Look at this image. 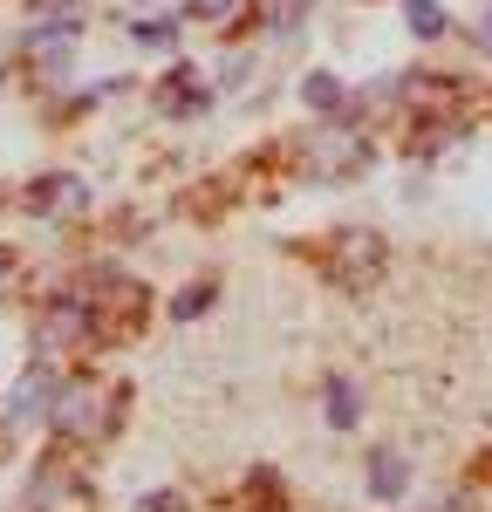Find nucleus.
<instances>
[{
  "instance_id": "f257e3e1",
  "label": "nucleus",
  "mask_w": 492,
  "mask_h": 512,
  "mask_svg": "<svg viewBox=\"0 0 492 512\" xmlns=\"http://www.w3.org/2000/svg\"><path fill=\"white\" fill-rule=\"evenodd\" d=\"M130 410H137V390H130V376H103V369H62V383H55V403H48V424L41 431L55 437H76L89 451H103V444H117L123 424H130Z\"/></svg>"
},
{
  "instance_id": "f03ea898",
  "label": "nucleus",
  "mask_w": 492,
  "mask_h": 512,
  "mask_svg": "<svg viewBox=\"0 0 492 512\" xmlns=\"http://www.w3.org/2000/svg\"><path fill=\"white\" fill-rule=\"evenodd\" d=\"M328 287H342V294H369L376 280L390 274V239L376 233V226H328V233L301 239L294 246Z\"/></svg>"
},
{
  "instance_id": "7ed1b4c3",
  "label": "nucleus",
  "mask_w": 492,
  "mask_h": 512,
  "mask_svg": "<svg viewBox=\"0 0 492 512\" xmlns=\"http://www.w3.org/2000/svg\"><path fill=\"white\" fill-rule=\"evenodd\" d=\"M82 301L96 308V335H103V349H123V342H137L144 328H151V315H158V294L144 287L137 274H123V267H89V274L69 280Z\"/></svg>"
},
{
  "instance_id": "20e7f679",
  "label": "nucleus",
  "mask_w": 492,
  "mask_h": 512,
  "mask_svg": "<svg viewBox=\"0 0 492 512\" xmlns=\"http://www.w3.org/2000/svg\"><path fill=\"white\" fill-rule=\"evenodd\" d=\"M96 349H103V335H96V308L82 301L76 287H62V294L35 315V328H28V355L55 362V369H76V362H89Z\"/></svg>"
},
{
  "instance_id": "39448f33",
  "label": "nucleus",
  "mask_w": 492,
  "mask_h": 512,
  "mask_svg": "<svg viewBox=\"0 0 492 512\" xmlns=\"http://www.w3.org/2000/svg\"><path fill=\"white\" fill-rule=\"evenodd\" d=\"M21 212L28 219H76V212H89V185L76 171H35L21 185Z\"/></svg>"
},
{
  "instance_id": "423d86ee",
  "label": "nucleus",
  "mask_w": 492,
  "mask_h": 512,
  "mask_svg": "<svg viewBox=\"0 0 492 512\" xmlns=\"http://www.w3.org/2000/svg\"><path fill=\"white\" fill-rule=\"evenodd\" d=\"M363 492L376 506H404L410 499V458L397 444H369L363 451Z\"/></svg>"
},
{
  "instance_id": "0eeeda50",
  "label": "nucleus",
  "mask_w": 492,
  "mask_h": 512,
  "mask_svg": "<svg viewBox=\"0 0 492 512\" xmlns=\"http://www.w3.org/2000/svg\"><path fill=\"white\" fill-rule=\"evenodd\" d=\"M55 383H62V369L35 355V362H28V369L14 376V390L0 396V403H7V410H14L21 424H48V403H55Z\"/></svg>"
},
{
  "instance_id": "6e6552de",
  "label": "nucleus",
  "mask_w": 492,
  "mask_h": 512,
  "mask_svg": "<svg viewBox=\"0 0 492 512\" xmlns=\"http://www.w3.org/2000/svg\"><path fill=\"white\" fill-rule=\"evenodd\" d=\"M301 151H308V158H301L308 178H349V171H363V164H369V151H363L356 130H349V137H342V130H322V137L301 144Z\"/></svg>"
},
{
  "instance_id": "1a4fd4ad",
  "label": "nucleus",
  "mask_w": 492,
  "mask_h": 512,
  "mask_svg": "<svg viewBox=\"0 0 492 512\" xmlns=\"http://www.w3.org/2000/svg\"><path fill=\"white\" fill-rule=\"evenodd\" d=\"M226 512H294V492L274 465H253V472L226 492Z\"/></svg>"
},
{
  "instance_id": "9d476101",
  "label": "nucleus",
  "mask_w": 492,
  "mask_h": 512,
  "mask_svg": "<svg viewBox=\"0 0 492 512\" xmlns=\"http://www.w3.org/2000/svg\"><path fill=\"white\" fill-rule=\"evenodd\" d=\"M322 424H328V431H342V437L363 424V390H356L342 369H328V376H322Z\"/></svg>"
},
{
  "instance_id": "9b49d317",
  "label": "nucleus",
  "mask_w": 492,
  "mask_h": 512,
  "mask_svg": "<svg viewBox=\"0 0 492 512\" xmlns=\"http://www.w3.org/2000/svg\"><path fill=\"white\" fill-rule=\"evenodd\" d=\"M158 110L164 117H205V110H212V89H205L192 69H171V76L158 82Z\"/></svg>"
},
{
  "instance_id": "f8f14e48",
  "label": "nucleus",
  "mask_w": 492,
  "mask_h": 512,
  "mask_svg": "<svg viewBox=\"0 0 492 512\" xmlns=\"http://www.w3.org/2000/svg\"><path fill=\"white\" fill-rule=\"evenodd\" d=\"M301 103L315 117H349V89H342V76H328V69H308L301 76Z\"/></svg>"
},
{
  "instance_id": "ddd939ff",
  "label": "nucleus",
  "mask_w": 492,
  "mask_h": 512,
  "mask_svg": "<svg viewBox=\"0 0 492 512\" xmlns=\"http://www.w3.org/2000/svg\"><path fill=\"white\" fill-rule=\"evenodd\" d=\"M212 308H219V274H199V280H185V287L171 294L164 315L171 321H199V315H212Z\"/></svg>"
},
{
  "instance_id": "4468645a",
  "label": "nucleus",
  "mask_w": 492,
  "mask_h": 512,
  "mask_svg": "<svg viewBox=\"0 0 492 512\" xmlns=\"http://www.w3.org/2000/svg\"><path fill=\"white\" fill-rule=\"evenodd\" d=\"M404 21H410V35H417V41H438L451 28V14L438 7V0H404Z\"/></svg>"
},
{
  "instance_id": "2eb2a0df",
  "label": "nucleus",
  "mask_w": 492,
  "mask_h": 512,
  "mask_svg": "<svg viewBox=\"0 0 492 512\" xmlns=\"http://www.w3.org/2000/svg\"><path fill=\"white\" fill-rule=\"evenodd\" d=\"M130 512H199V506H192V492H185V485H151V492H137V499H130Z\"/></svg>"
},
{
  "instance_id": "dca6fc26",
  "label": "nucleus",
  "mask_w": 492,
  "mask_h": 512,
  "mask_svg": "<svg viewBox=\"0 0 492 512\" xmlns=\"http://www.w3.org/2000/svg\"><path fill=\"white\" fill-rule=\"evenodd\" d=\"M130 41H144V48H171V41H178V21H130Z\"/></svg>"
},
{
  "instance_id": "f3484780",
  "label": "nucleus",
  "mask_w": 492,
  "mask_h": 512,
  "mask_svg": "<svg viewBox=\"0 0 492 512\" xmlns=\"http://www.w3.org/2000/svg\"><path fill=\"white\" fill-rule=\"evenodd\" d=\"M14 458H21V417L0 403V465H14Z\"/></svg>"
},
{
  "instance_id": "a211bd4d",
  "label": "nucleus",
  "mask_w": 492,
  "mask_h": 512,
  "mask_svg": "<svg viewBox=\"0 0 492 512\" xmlns=\"http://www.w3.org/2000/svg\"><path fill=\"white\" fill-rule=\"evenodd\" d=\"M185 14H192V21H226L233 0H185Z\"/></svg>"
},
{
  "instance_id": "6ab92c4d",
  "label": "nucleus",
  "mask_w": 492,
  "mask_h": 512,
  "mask_svg": "<svg viewBox=\"0 0 492 512\" xmlns=\"http://www.w3.org/2000/svg\"><path fill=\"white\" fill-rule=\"evenodd\" d=\"M417 512H472V506H465L458 492H445V499H431V506H417Z\"/></svg>"
},
{
  "instance_id": "aec40b11",
  "label": "nucleus",
  "mask_w": 492,
  "mask_h": 512,
  "mask_svg": "<svg viewBox=\"0 0 492 512\" xmlns=\"http://www.w3.org/2000/svg\"><path fill=\"white\" fill-rule=\"evenodd\" d=\"M472 41H479V48H492V7L479 14V28H472Z\"/></svg>"
},
{
  "instance_id": "412c9836",
  "label": "nucleus",
  "mask_w": 492,
  "mask_h": 512,
  "mask_svg": "<svg viewBox=\"0 0 492 512\" xmlns=\"http://www.w3.org/2000/svg\"><path fill=\"white\" fill-rule=\"evenodd\" d=\"M7 274H14V253H7V246H0V280H7Z\"/></svg>"
}]
</instances>
